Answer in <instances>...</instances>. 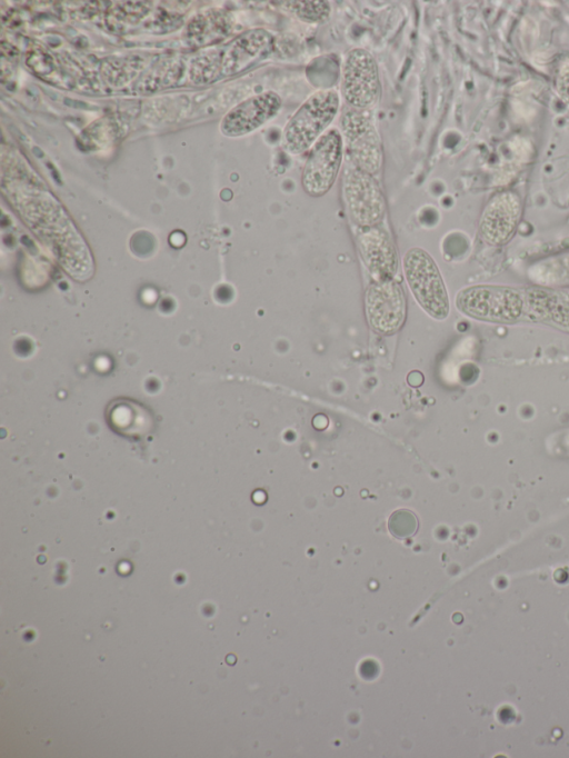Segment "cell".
I'll return each mask as SVG.
<instances>
[{
  "instance_id": "6da1fadb",
  "label": "cell",
  "mask_w": 569,
  "mask_h": 758,
  "mask_svg": "<svg viewBox=\"0 0 569 758\" xmlns=\"http://www.w3.org/2000/svg\"><path fill=\"white\" fill-rule=\"evenodd\" d=\"M340 98L335 90L312 93L287 122L282 146L291 154H300L310 149L326 132L336 118Z\"/></svg>"
},
{
  "instance_id": "7a4b0ae2",
  "label": "cell",
  "mask_w": 569,
  "mask_h": 758,
  "mask_svg": "<svg viewBox=\"0 0 569 758\" xmlns=\"http://www.w3.org/2000/svg\"><path fill=\"white\" fill-rule=\"evenodd\" d=\"M407 281L421 307L433 318L449 313V301L441 275L433 259L422 249H410L403 259Z\"/></svg>"
},
{
  "instance_id": "3957f363",
  "label": "cell",
  "mask_w": 569,
  "mask_h": 758,
  "mask_svg": "<svg viewBox=\"0 0 569 758\" xmlns=\"http://www.w3.org/2000/svg\"><path fill=\"white\" fill-rule=\"evenodd\" d=\"M343 144L357 168L376 174L382 166V146L378 130L367 110L345 109L341 117Z\"/></svg>"
},
{
  "instance_id": "277c9868",
  "label": "cell",
  "mask_w": 569,
  "mask_h": 758,
  "mask_svg": "<svg viewBox=\"0 0 569 758\" xmlns=\"http://www.w3.org/2000/svg\"><path fill=\"white\" fill-rule=\"evenodd\" d=\"M343 147L341 132L333 128L310 148L301 174V183L308 195L320 197L332 187L342 163Z\"/></svg>"
},
{
  "instance_id": "5b68a950",
  "label": "cell",
  "mask_w": 569,
  "mask_h": 758,
  "mask_svg": "<svg viewBox=\"0 0 569 758\" xmlns=\"http://www.w3.org/2000/svg\"><path fill=\"white\" fill-rule=\"evenodd\" d=\"M341 92L349 107L367 110L380 93L379 70L375 57L366 49H351L343 61Z\"/></svg>"
},
{
  "instance_id": "8992f818",
  "label": "cell",
  "mask_w": 569,
  "mask_h": 758,
  "mask_svg": "<svg viewBox=\"0 0 569 758\" xmlns=\"http://www.w3.org/2000/svg\"><path fill=\"white\" fill-rule=\"evenodd\" d=\"M342 193L351 219L359 226H376L383 218L386 206L378 182L352 163L345 169Z\"/></svg>"
},
{
  "instance_id": "52a82bcc",
  "label": "cell",
  "mask_w": 569,
  "mask_h": 758,
  "mask_svg": "<svg viewBox=\"0 0 569 758\" xmlns=\"http://www.w3.org/2000/svg\"><path fill=\"white\" fill-rule=\"evenodd\" d=\"M366 311L376 331L385 335L397 331L406 313L405 297L399 285L392 280L372 283L366 293Z\"/></svg>"
},
{
  "instance_id": "ba28073f",
  "label": "cell",
  "mask_w": 569,
  "mask_h": 758,
  "mask_svg": "<svg viewBox=\"0 0 569 758\" xmlns=\"http://www.w3.org/2000/svg\"><path fill=\"white\" fill-rule=\"evenodd\" d=\"M282 104L273 91L254 94L231 109L222 119L221 131L229 137L243 136L272 119Z\"/></svg>"
},
{
  "instance_id": "9c48e42d",
  "label": "cell",
  "mask_w": 569,
  "mask_h": 758,
  "mask_svg": "<svg viewBox=\"0 0 569 758\" xmlns=\"http://www.w3.org/2000/svg\"><path fill=\"white\" fill-rule=\"evenodd\" d=\"M357 235L360 256L378 281L390 280L397 271V252L389 233L379 226L361 227Z\"/></svg>"
},
{
  "instance_id": "30bf717a",
  "label": "cell",
  "mask_w": 569,
  "mask_h": 758,
  "mask_svg": "<svg viewBox=\"0 0 569 758\" xmlns=\"http://www.w3.org/2000/svg\"><path fill=\"white\" fill-rule=\"evenodd\" d=\"M520 216V199L511 191L496 195L487 205L481 220L482 238L492 245L503 243L512 235Z\"/></svg>"
},
{
  "instance_id": "8fae6325",
  "label": "cell",
  "mask_w": 569,
  "mask_h": 758,
  "mask_svg": "<svg viewBox=\"0 0 569 758\" xmlns=\"http://www.w3.org/2000/svg\"><path fill=\"white\" fill-rule=\"evenodd\" d=\"M273 49V37L264 29L242 33L230 46L222 62L224 74L240 72L267 58Z\"/></svg>"
},
{
  "instance_id": "7c38bea8",
  "label": "cell",
  "mask_w": 569,
  "mask_h": 758,
  "mask_svg": "<svg viewBox=\"0 0 569 758\" xmlns=\"http://www.w3.org/2000/svg\"><path fill=\"white\" fill-rule=\"evenodd\" d=\"M282 8L305 22L321 23L330 14L328 1H281Z\"/></svg>"
},
{
  "instance_id": "4fadbf2b",
  "label": "cell",
  "mask_w": 569,
  "mask_h": 758,
  "mask_svg": "<svg viewBox=\"0 0 569 758\" xmlns=\"http://www.w3.org/2000/svg\"><path fill=\"white\" fill-rule=\"evenodd\" d=\"M388 527L395 537L407 538L417 531L418 520L411 511L398 510L391 515Z\"/></svg>"
},
{
  "instance_id": "5bb4252c",
  "label": "cell",
  "mask_w": 569,
  "mask_h": 758,
  "mask_svg": "<svg viewBox=\"0 0 569 758\" xmlns=\"http://www.w3.org/2000/svg\"><path fill=\"white\" fill-rule=\"evenodd\" d=\"M556 88L560 97L569 103V60L562 62L558 68Z\"/></svg>"
}]
</instances>
